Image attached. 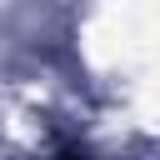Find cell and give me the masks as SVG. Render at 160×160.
<instances>
[{"instance_id":"obj_1","label":"cell","mask_w":160,"mask_h":160,"mask_svg":"<svg viewBox=\"0 0 160 160\" xmlns=\"http://www.w3.org/2000/svg\"><path fill=\"white\" fill-rule=\"evenodd\" d=\"M60 160H90V155H80V150H70V155H60Z\"/></svg>"}]
</instances>
